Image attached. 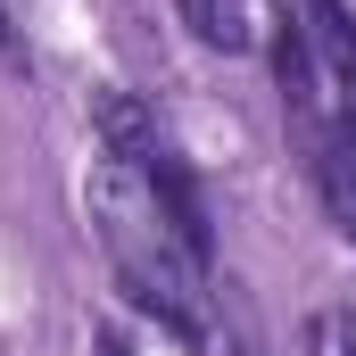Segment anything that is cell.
Wrapping results in <instances>:
<instances>
[{
  "label": "cell",
  "mask_w": 356,
  "mask_h": 356,
  "mask_svg": "<svg viewBox=\"0 0 356 356\" xmlns=\"http://www.w3.org/2000/svg\"><path fill=\"white\" fill-rule=\"evenodd\" d=\"M182 25L207 42V50H249L257 42V25H249V0H175Z\"/></svg>",
  "instance_id": "cell-4"
},
{
  "label": "cell",
  "mask_w": 356,
  "mask_h": 356,
  "mask_svg": "<svg viewBox=\"0 0 356 356\" xmlns=\"http://www.w3.org/2000/svg\"><path fill=\"white\" fill-rule=\"evenodd\" d=\"M91 207H99L108 257L124 273V298H133L158 332H175L182 348H199V266H191V249L166 232V216H158L141 166H99Z\"/></svg>",
  "instance_id": "cell-1"
},
{
  "label": "cell",
  "mask_w": 356,
  "mask_h": 356,
  "mask_svg": "<svg viewBox=\"0 0 356 356\" xmlns=\"http://www.w3.org/2000/svg\"><path fill=\"white\" fill-rule=\"evenodd\" d=\"M91 133L108 141V166H149V158L166 149L158 116H149L133 91H91Z\"/></svg>",
  "instance_id": "cell-3"
},
{
  "label": "cell",
  "mask_w": 356,
  "mask_h": 356,
  "mask_svg": "<svg viewBox=\"0 0 356 356\" xmlns=\"http://www.w3.org/2000/svg\"><path fill=\"white\" fill-rule=\"evenodd\" d=\"M307 356H356V315L348 307H315L307 315Z\"/></svg>",
  "instance_id": "cell-5"
},
{
  "label": "cell",
  "mask_w": 356,
  "mask_h": 356,
  "mask_svg": "<svg viewBox=\"0 0 356 356\" xmlns=\"http://www.w3.org/2000/svg\"><path fill=\"white\" fill-rule=\"evenodd\" d=\"M141 182H149V199H158L166 232H175L182 249H191V266H216V224H207V191L191 182V166H182L175 149H158V158L141 166Z\"/></svg>",
  "instance_id": "cell-2"
},
{
  "label": "cell",
  "mask_w": 356,
  "mask_h": 356,
  "mask_svg": "<svg viewBox=\"0 0 356 356\" xmlns=\"http://www.w3.org/2000/svg\"><path fill=\"white\" fill-rule=\"evenodd\" d=\"M91 356H133V340H124V332L108 323V332H91Z\"/></svg>",
  "instance_id": "cell-7"
},
{
  "label": "cell",
  "mask_w": 356,
  "mask_h": 356,
  "mask_svg": "<svg viewBox=\"0 0 356 356\" xmlns=\"http://www.w3.org/2000/svg\"><path fill=\"white\" fill-rule=\"evenodd\" d=\"M224 356H257V348H249V340H232V348H224Z\"/></svg>",
  "instance_id": "cell-8"
},
{
  "label": "cell",
  "mask_w": 356,
  "mask_h": 356,
  "mask_svg": "<svg viewBox=\"0 0 356 356\" xmlns=\"http://www.w3.org/2000/svg\"><path fill=\"white\" fill-rule=\"evenodd\" d=\"M0 67H17V75H25V42H17V25H8V8H0Z\"/></svg>",
  "instance_id": "cell-6"
}]
</instances>
